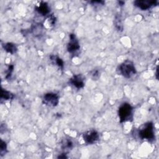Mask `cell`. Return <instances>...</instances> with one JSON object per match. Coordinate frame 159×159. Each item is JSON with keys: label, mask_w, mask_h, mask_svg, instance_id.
Returning <instances> with one entry per match:
<instances>
[{"label": "cell", "mask_w": 159, "mask_h": 159, "mask_svg": "<svg viewBox=\"0 0 159 159\" xmlns=\"http://www.w3.org/2000/svg\"><path fill=\"white\" fill-rule=\"evenodd\" d=\"M91 3H92L93 5H96V4H98L100 5H103L104 4V2L102 1H93V2H91Z\"/></svg>", "instance_id": "obj_18"}, {"label": "cell", "mask_w": 159, "mask_h": 159, "mask_svg": "<svg viewBox=\"0 0 159 159\" xmlns=\"http://www.w3.org/2000/svg\"><path fill=\"white\" fill-rule=\"evenodd\" d=\"M91 77L94 80H97L100 77V72L97 70H94L91 72Z\"/></svg>", "instance_id": "obj_16"}, {"label": "cell", "mask_w": 159, "mask_h": 159, "mask_svg": "<svg viewBox=\"0 0 159 159\" xmlns=\"http://www.w3.org/2000/svg\"><path fill=\"white\" fill-rule=\"evenodd\" d=\"M51 60L54 63V64H55L57 66H58L59 68H60V69H63V66H64V63H63V61L60 57L55 56V55H52L51 57Z\"/></svg>", "instance_id": "obj_11"}, {"label": "cell", "mask_w": 159, "mask_h": 159, "mask_svg": "<svg viewBox=\"0 0 159 159\" xmlns=\"http://www.w3.org/2000/svg\"><path fill=\"white\" fill-rule=\"evenodd\" d=\"M73 143L70 139H64L62 143V148L63 150L70 149L72 147Z\"/></svg>", "instance_id": "obj_13"}, {"label": "cell", "mask_w": 159, "mask_h": 159, "mask_svg": "<svg viewBox=\"0 0 159 159\" xmlns=\"http://www.w3.org/2000/svg\"><path fill=\"white\" fill-rule=\"evenodd\" d=\"M7 149V146L6 143L4 142L3 141H1V144H0V153H1L2 156L5 154Z\"/></svg>", "instance_id": "obj_15"}, {"label": "cell", "mask_w": 159, "mask_h": 159, "mask_svg": "<svg viewBox=\"0 0 159 159\" xmlns=\"http://www.w3.org/2000/svg\"><path fill=\"white\" fill-rule=\"evenodd\" d=\"M157 3V1H146V0H142V1H135L134 2V5L138 8H140L142 10H147L150 9L153 6L156 5Z\"/></svg>", "instance_id": "obj_7"}, {"label": "cell", "mask_w": 159, "mask_h": 159, "mask_svg": "<svg viewBox=\"0 0 159 159\" xmlns=\"http://www.w3.org/2000/svg\"><path fill=\"white\" fill-rule=\"evenodd\" d=\"M115 26H116V29L118 31H122L123 29L121 19L120 17H119V16H116V19H115Z\"/></svg>", "instance_id": "obj_14"}, {"label": "cell", "mask_w": 159, "mask_h": 159, "mask_svg": "<svg viewBox=\"0 0 159 159\" xmlns=\"http://www.w3.org/2000/svg\"><path fill=\"white\" fill-rule=\"evenodd\" d=\"M80 49V45L74 34L70 35V40L67 45V51L72 55L77 54Z\"/></svg>", "instance_id": "obj_4"}, {"label": "cell", "mask_w": 159, "mask_h": 159, "mask_svg": "<svg viewBox=\"0 0 159 159\" xmlns=\"http://www.w3.org/2000/svg\"><path fill=\"white\" fill-rule=\"evenodd\" d=\"M36 11L42 16H45L49 13L50 8L48 4L45 2H40V3L36 7Z\"/></svg>", "instance_id": "obj_9"}, {"label": "cell", "mask_w": 159, "mask_h": 159, "mask_svg": "<svg viewBox=\"0 0 159 159\" xmlns=\"http://www.w3.org/2000/svg\"><path fill=\"white\" fill-rule=\"evenodd\" d=\"M3 48L7 52L11 54H14L17 52V47L16 46V45L11 42H8L4 44Z\"/></svg>", "instance_id": "obj_10"}, {"label": "cell", "mask_w": 159, "mask_h": 159, "mask_svg": "<svg viewBox=\"0 0 159 159\" xmlns=\"http://www.w3.org/2000/svg\"><path fill=\"white\" fill-rule=\"evenodd\" d=\"M118 115L121 123H124L132 119V107L129 103L123 104L119 108Z\"/></svg>", "instance_id": "obj_2"}, {"label": "cell", "mask_w": 159, "mask_h": 159, "mask_svg": "<svg viewBox=\"0 0 159 159\" xmlns=\"http://www.w3.org/2000/svg\"><path fill=\"white\" fill-rule=\"evenodd\" d=\"M83 138L86 144H93L99 140L100 135L97 131L95 130H91L84 133Z\"/></svg>", "instance_id": "obj_5"}, {"label": "cell", "mask_w": 159, "mask_h": 159, "mask_svg": "<svg viewBox=\"0 0 159 159\" xmlns=\"http://www.w3.org/2000/svg\"><path fill=\"white\" fill-rule=\"evenodd\" d=\"M119 74L126 78L132 77L136 74V69L134 63L131 60H126L119 66Z\"/></svg>", "instance_id": "obj_1"}, {"label": "cell", "mask_w": 159, "mask_h": 159, "mask_svg": "<svg viewBox=\"0 0 159 159\" xmlns=\"http://www.w3.org/2000/svg\"><path fill=\"white\" fill-rule=\"evenodd\" d=\"M59 102V97L54 93H48L43 97V103L50 107H55Z\"/></svg>", "instance_id": "obj_6"}, {"label": "cell", "mask_w": 159, "mask_h": 159, "mask_svg": "<svg viewBox=\"0 0 159 159\" xmlns=\"http://www.w3.org/2000/svg\"><path fill=\"white\" fill-rule=\"evenodd\" d=\"M139 136L142 139L152 140L154 138V131L153 124L152 123L149 122L145 124L139 130Z\"/></svg>", "instance_id": "obj_3"}, {"label": "cell", "mask_w": 159, "mask_h": 159, "mask_svg": "<svg viewBox=\"0 0 159 159\" xmlns=\"http://www.w3.org/2000/svg\"><path fill=\"white\" fill-rule=\"evenodd\" d=\"M70 83L77 89H81L85 86V78L81 75H75L70 78Z\"/></svg>", "instance_id": "obj_8"}, {"label": "cell", "mask_w": 159, "mask_h": 159, "mask_svg": "<svg viewBox=\"0 0 159 159\" xmlns=\"http://www.w3.org/2000/svg\"><path fill=\"white\" fill-rule=\"evenodd\" d=\"M14 98V95L13 93H11V92H8V91H6L5 89H2V96H1V98L2 100H11L12 99H13Z\"/></svg>", "instance_id": "obj_12"}, {"label": "cell", "mask_w": 159, "mask_h": 159, "mask_svg": "<svg viewBox=\"0 0 159 159\" xmlns=\"http://www.w3.org/2000/svg\"><path fill=\"white\" fill-rule=\"evenodd\" d=\"M13 69H14L13 65H9V66L8 69V73H7V75H6V78H8L9 77H11V74H12V72L13 71Z\"/></svg>", "instance_id": "obj_17"}, {"label": "cell", "mask_w": 159, "mask_h": 159, "mask_svg": "<svg viewBox=\"0 0 159 159\" xmlns=\"http://www.w3.org/2000/svg\"><path fill=\"white\" fill-rule=\"evenodd\" d=\"M119 5H120L121 6H123V5H124V2H119Z\"/></svg>", "instance_id": "obj_19"}]
</instances>
